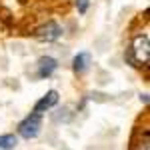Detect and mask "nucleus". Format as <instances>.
<instances>
[{"instance_id":"f257e3e1","label":"nucleus","mask_w":150,"mask_h":150,"mask_svg":"<svg viewBox=\"0 0 150 150\" xmlns=\"http://www.w3.org/2000/svg\"><path fill=\"white\" fill-rule=\"evenodd\" d=\"M40 128H42V118H40L38 112H34V114L26 116L22 122L18 124V134L26 140H32L40 134Z\"/></svg>"},{"instance_id":"423d86ee","label":"nucleus","mask_w":150,"mask_h":150,"mask_svg":"<svg viewBox=\"0 0 150 150\" xmlns=\"http://www.w3.org/2000/svg\"><path fill=\"white\" fill-rule=\"evenodd\" d=\"M88 64H90V54L88 52H80V54H76L74 60H72V70L76 74H82V72H86Z\"/></svg>"},{"instance_id":"20e7f679","label":"nucleus","mask_w":150,"mask_h":150,"mask_svg":"<svg viewBox=\"0 0 150 150\" xmlns=\"http://www.w3.org/2000/svg\"><path fill=\"white\" fill-rule=\"evenodd\" d=\"M58 104V92L56 90H48L38 102H36V106H34V112H46V110H50L52 106H56Z\"/></svg>"},{"instance_id":"7ed1b4c3","label":"nucleus","mask_w":150,"mask_h":150,"mask_svg":"<svg viewBox=\"0 0 150 150\" xmlns=\"http://www.w3.org/2000/svg\"><path fill=\"white\" fill-rule=\"evenodd\" d=\"M34 36H36V40H40V42H54V40H58L62 36V28H60L58 22L48 20L46 24H42V26L36 28Z\"/></svg>"},{"instance_id":"0eeeda50","label":"nucleus","mask_w":150,"mask_h":150,"mask_svg":"<svg viewBox=\"0 0 150 150\" xmlns=\"http://www.w3.org/2000/svg\"><path fill=\"white\" fill-rule=\"evenodd\" d=\"M18 138L14 134H0V150H12L16 148Z\"/></svg>"},{"instance_id":"39448f33","label":"nucleus","mask_w":150,"mask_h":150,"mask_svg":"<svg viewBox=\"0 0 150 150\" xmlns=\"http://www.w3.org/2000/svg\"><path fill=\"white\" fill-rule=\"evenodd\" d=\"M58 68V62L56 58L52 56H42L40 60H38V76L40 78H48L54 70Z\"/></svg>"},{"instance_id":"6e6552de","label":"nucleus","mask_w":150,"mask_h":150,"mask_svg":"<svg viewBox=\"0 0 150 150\" xmlns=\"http://www.w3.org/2000/svg\"><path fill=\"white\" fill-rule=\"evenodd\" d=\"M88 4H90V0H76V8H78V12L84 14V12L88 10Z\"/></svg>"},{"instance_id":"f03ea898","label":"nucleus","mask_w":150,"mask_h":150,"mask_svg":"<svg viewBox=\"0 0 150 150\" xmlns=\"http://www.w3.org/2000/svg\"><path fill=\"white\" fill-rule=\"evenodd\" d=\"M132 54L138 64H148L150 60V38L148 34H136L132 38Z\"/></svg>"}]
</instances>
